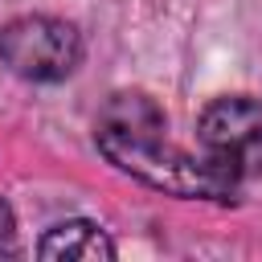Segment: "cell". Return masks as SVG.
<instances>
[{
    "label": "cell",
    "mask_w": 262,
    "mask_h": 262,
    "mask_svg": "<svg viewBox=\"0 0 262 262\" xmlns=\"http://www.w3.org/2000/svg\"><path fill=\"white\" fill-rule=\"evenodd\" d=\"M94 139L115 168L139 176L151 188L176 196H233L201 156H188L168 139L164 111L139 90H119L106 98L94 123Z\"/></svg>",
    "instance_id": "obj_1"
},
{
    "label": "cell",
    "mask_w": 262,
    "mask_h": 262,
    "mask_svg": "<svg viewBox=\"0 0 262 262\" xmlns=\"http://www.w3.org/2000/svg\"><path fill=\"white\" fill-rule=\"evenodd\" d=\"M196 143L209 172L237 192V184L262 176V102L246 94L213 98L196 119Z\"/></svg>",
    "instance_id": "obj_2"
},
{
    "label": "cell",
    "mask_w": 262,
    "mask_h": 262,
    "mask_svg": "<svg viewBox=\"0 0 262 262\" xmlns=\"http://www.w3.org/2000/svg\"><path fill=\"white\" fill-rule=\"evenodd\" d=\"M0 61L29 82H57L78 70L82 37L57 16H16L0 29Z\"/></svg>",
    "instance_id": "obj_3"
},
{
    "label": "cell",
    "mask_w": 262,
    "mask_h": 262,
    "mask_svg": "<svg viewBox=\"0 0 262 262\" xmlns=\"http://www.w3.org/2000/svg\"><path fill=\"white\" fill-rule=\"evenodd\" d=\"M41 258H82V262H98V258H115V246L111 237L102 233V225L94 221H61L53 225L41 246H37Z\"/></svg>",
    "instance_id": "obj_4"
},
{
    "label": "cell",
    "mask_w": 262,
    "mask_h": 262,
    "mask_svg": "<svg viewBox=\"0 0 262 262\" xmlns=\"http://www.w3.org/2000/svg\"><path fill=\"white\" fill-rule=\"evenodd\" d=\"M8 229H12V217H8V205L0 201V233H8Z\"/></svg>",
    "instance_id": "obj_5"
}]
</instances>
